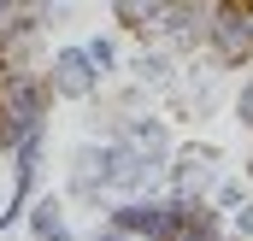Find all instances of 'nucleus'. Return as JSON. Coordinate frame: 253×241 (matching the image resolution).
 Masks as SVG:
<instances>
[{"mask_svg": "<svg viewBox=\"0 0 253 241\" xmlns=\"http://www.w3.org/2000/svg\"><path fill=\"white\" fill-rule=\"evenodd\" d=\"M177 218H183V194H153V200L129 194V200L112 206V230L124 241H171Z\"/></svg>", "mask_w": 253, "mask_h": 241, "instance_id": "obj_1", "label": "nucleus"}, {"mask_svg": "<svg viewBox=\"0 0 253 241\" xmlns=\"http://www.w3.org/2000/svg\"><path fill=\"white\" fill-rule=\"evenodd\" d=\"M200 47L212 53L218 71H242V65H253V41H248V30H242V6H236V0H224V6L212 12Z\"/></svg>", "mask_w": 253, "mask_h": 241, "instance_id": "obj_2", "label": "nucleus"}, {"mask_svg": "<svg viewBox=\"0 0 253 241\" xmlns=\"http://www.w3.org/2000/svg\"><path fill=\"white\" fill-rule=\"evenodd\" d=\"M47 88H53V100H88L94 88H100V71L88 59V47H59V53H47Z\"/></svg>", "mask_w": 253, "mask_h": 241, "instance_id": "obj_3", "label": "nucleus"}, {"mask_svg": "<svg viewBox=\"0 0 253 241\" xmlns=\"http://www.w3.org/2000/svg\"><path fill=\"white\" fill-rule=\"evenodd\" d=\"M36 59H47V41H42V24H36V12L0 41V65L6 71H36Z\"/></svg>", "mask_w": 253, "mask_h": 241, "instance_id": "obj_4", "label": "nucleus"}, {"mask_svg": "<svg viewBox=\"0 0 253 241\" xmlns=\"http://www.w3.org/2000/svg\"><path fill=\"white\" fill-rule=\"evenodd\" d=\"M171 241H230V236L218 230V206L212 200H183V218H177Z\"/></svg>", "mask_w": 253, "mask_h": 241, "instance_id": "obj_5", "label": "nucleus"}, {"mask_svg": "<svg viewBox=\"0 0 253 241\" xmlns=\"http://www.w3.org/2000/svg\"><path fill=\"white\" fill-rule=\"evenodd\" d=\"M30 241H71L59 200H30Z\"/></svg>", "mask_w": 253, "mask_h": 241, "instance_id": "obj_6", "label": "nucleus"}, {"mask_svg": "<svg viewBox=\"0 0 253 241\" xmlns=\"http://www.w3.org/2000/svg\"><path fill=\"white\" fill-rule=\"evenodd\" d=\"M83 47H88V59H94V71H100V77H112V71H118V36H94V41H83Z\"/></svg>", "mask_w": 253, "mask_h": 241, "instance_id": "obj_7", "label": "nucleus"}, {"mask_svg": "<svg viewBox=\"0 0 253 241\" xmlns=\"http://www.w3.org/2000/svg\"><path fill=\"white\" fill-rule=\"evenodd\" d=\"M159 6H165V0H112V18H118L124 30H135V24H147Z\"/></svg>", "mask_w": 253, "mask_h": 241, "instance_id": "obj_8", "label": "nucleus"}, {"mask_svg": "<svg viewBox=\"0 0 253 241\" xmlns=\"http://www.w3.org/2000/svg\"><path fill=\"white\" fill-rule=\"evenodd\" d=\"M135 77H141V82H171L177 71H171V59H165L159 47H147V53L135 59Z\"/></svg>", "mask_w": 253, "mask_h": 241, "instance_id": "obj_9", "label": "nucleus"}, {"mask_svg": "<svg viewBox=\"0 0 253 241\" xmlns=\"http://www.w3.org/2000/svg\"><path fill=\"white\" fill-rule=\"evenodd\" d=\"M212 206H218V212H242V206H248V188H242V182H212Z\"/></svg>", "mask_w": 253, "mask_h": 241, "instance_id": "obj_10", "label": "nucleus"}, {"mask_svg": "<svg viewBox=\"0 0 253 241\" xmlns=\"http://www.w3.org/2000/svg\"><path fill=\"white\" fill-rule=\"evenodd\" d=\"M71 6H77V0H30V12H36V24H42V30H47V24H65V18H71Z\"/></svg>", "mask_w": 253, "mask_h": 241, "instance_id": "obj_11", "label": "nucleus"}, {"mask_svg": "<svg viewBox=\"0 0 253 241\" xmlns=\"http://www.w3.org/2000/svg\"><path fill=\"white\" fill-rule=\"evenodd\" d=\"M236 118H242V123L253 129V77L242 82V100H236Z\"/></svg>", "mask_w": 253, "mask_h": 241, "instance_id": "obj_12", "label": "nucleus"}, {"mask_svg": "<svg viewBox=\"0 0 253 241\" xmlns=\"http://www.w3.org/2000/svg\"><path fill=\"white\" fill-rule=\"evenodd\" d=\"M236 230H242V236H253V206H242V212H236Z\"/></svg>", "mask_w": 253, "mask_h": 241, "instance_id": "obj_13", "label": "nucleus"}, {"mask_svg": "<svg viewBox=\"0 0 253 241\" xmlns=\"http://www.w3.org/2000/svg\"><path fill=\"white\" fill-rule=\"evenodd\" d=\"M242 30H248V41H253V6H242Z\"/></svg>", "mask_w": 253, "mask_h": 241, "instance_id": "obj_14", "label": "nucleus"}, {"mask_svg": "<svg viewBox=\"0 0 253 241\" xmlns=\"http://www.w3.org/2000/svg\"><path fill=\"white\" fill-rule=\"evenodd\" d=\"M248 182H253V159H248Z\"/></svg>", "mask_w": 253, "mask_h": 241, "instance_id": "obj_15", "label": "nucleus"}, {"mask_svg": "<svg viewBox=\"0 0 253 241\" xmlns=\"http://www.w3.org/2000/svg\"><path fill=\"white\" fill-rule=\"evenodd\" d=\"M0 6H12V0H0Z\"/></svg>", "mask_w": 253, "mask_h": 241, "instance_id": "obj_16", "label": "nucleus"}]
</instances>
